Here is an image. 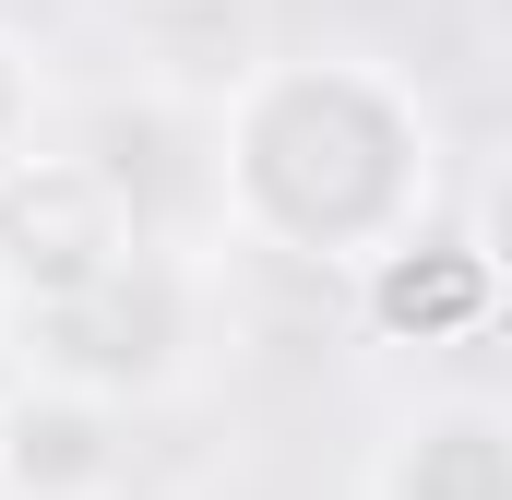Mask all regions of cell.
Masks as SVG:
<instances>
[{"mask_svg": "<svg viewBox=\"0 0 512 500\" xmlns=\"http://www.w3.org/2000/svg\"><path fill=\"white\" fill-rule=\"evenodd\" d=\"M120 191L108 167H72V155H12L0 167V286L24 298H72L120 262Z\"/></svg>", "mask_w": 512, "mask_h": 500, "instance_id": "1", "label": "cell"}, {"mask_svg": "<svg viewBox=\"0 0 512 500\" xmlns=\"http://www.w3.org/2000/svg\"><path fill=\"white\" fill-rule=\"evenodd\" d=\"M108 477H120V441H108L84 381H48V393L0 405V489L12 500H108Z\"/></svg>", "mask_w": 512, "mask_h": 500, "instance_id": "2", "label": "cell"}, {"mask_svg": "<svg viewBox=\"0 0 512 500\" xmlns=\"http://www.w3.org/2000/svg\"><path fill=\"white\" fill-rule=\"evenodd\" d=\"M405 500H512V441L489 417H453L405 453Z\"/></svg>", "mask_w": 512, "mask_h": 500, "instance_id": "3", "label": "cell"}, {"mask_svg": "<svg viewBox=\"0 0 512 500\" xmlns=\"http://www.w3.org/2000/svg\"><path fill=\"white\" fill-rule=\"evenodd\" d=\"M501 274H512V179H501Z\"/></svg>", "mask_w": 512, "mask_h": 500, "instance_id": "4", "label": "cell"}, {"mask_svg": "<svg viewBox=\"0 0 512 500\" xmlns=\"http://www.w3.org/2000/svg\"><path fill=\"white\" fill-rule=\"evenodd\" d=\"M0 131H12V48H0Z\"/></svg>", "mask_w": 512, "mask_h": 500, "instance_id": "5", "label": "cell"}]
</instances>
